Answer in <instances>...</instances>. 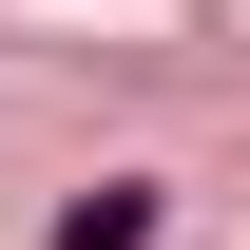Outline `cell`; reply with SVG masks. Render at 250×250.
I'll list each match as a JSON object with an SVG mask.
<instances>
[{
    "instance_id": "1",
    "label": "cell",
    "mask_w": 250,
    "mask_h": 250,
    "mask_svg": "<svg viewBox=\"0 0 250 250\" xmlns=\"http://www.w3.org/2000/svg\"><path fill=\"white\" fill-rule=\"evenodd\" d=\"M58 250H154V192H77V212H58Z\"/></svg>"
}]
</instances>
